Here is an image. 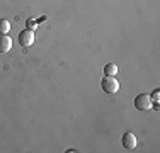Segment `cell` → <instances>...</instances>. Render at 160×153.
<instances>
[{
	"label": "cell",
	"instance_id": "6da1fadb",
	"mask_svg": "<svg viewBox=\"0 0 160 153\" xmlns=\"http://www.w3.org/2000/svg\"><path fill=\"white\" fill-rule=\"evenodd\" d=\"M101 87H102V90H104L106 94L112 95V94H116V92L119 90V82H118L114 76H104L102 82H101Z\"/></svg>",
	"mask_w": 160,
	"mask_h": 153
},
{
	"label": "cell",
	"instance_id": "7a4b0ae2",
	"mask_svg": "<svg viewBox=\"0 0 160 153\" xmlns=\"http://www.w3.org/2000/svg\"><path fill=\"white\" fill-rule=\"evenodd\" d=\"M135 107L138 111H150L153 107V101H152V97L148 94H140L135 99Z\"/></svg>",
	"mask_w": 160,
	"mask_h": 153
},
{
	"label": "cell",
	"instance_id": "3957f363",
	"mask_svg": "<svg viewBox=\"0 0 160 153\" xmlns=\"http://www.w3.org/2000/svg\"><path fill=\"white\" fill-rule=\"evenodd\" d=\"M19 44L22 46V48H28V46H31L34 43V31L31 29H22L21 32H19V37H17Z\"/></svg>",
	"mask_w": 160,
	"mask_h": 153
},
{
	"label": "cell",
	"instance_id": "277c9868",
	"mask_svg": "<svg viewBox=\"0 0 160 153\" xmlns=\"http://www.w3.org/2000/svg\"><path fill=\"white\" fill-rule=\"evenodd\" d=\"M136 143H138V140H136V136L131 131H126L123 135V138H121V145H123L124 150H135Z\"/></svg>",
	"mask_w": 160,
	"mask_h": 153
},
{
	"label": "cell",
	"instance_id": "5b68a950",
	"mask_svg": "<svg viewBox=\"0 0 160 153\" xmlns=\"http://www.w3.org/2000/svg\"><path fill=\"white\" fill-rule=\"evenodd\" d=\"M12 48V39L7 34H0V53H9Z\"/></svg>",
	"mask_w": 160,
	"mask_h": 153
},
{
	"label": "cell",
	"instance_id": "8992f818",
	"mask_svg": "<svg viewBox=\"0 0 160 153\" xmlns=\"http://www.w3.org/2000/svg\"><path fill=\"white\" fill-rule=\"evenodd\" d=\"M104 73H106V76H114L118 73V67L114 63H108L104 67Z\"/></svg>",
	"mask_w": 160,
	"mask_h": 153
},
{
	"label": "cell",
	"instance_id": "52a82bcc",
	"mask_svg": "<svg viewBox=\"0 0 160 153\" xmlns=\"http://www.w3.org/2000/svg\"><path fill=\"white\" fill-rule=\"evenodd\" d=\"M10 31V22L7 19H0V34H7Z\"/></svg>",
	"mask_w": 160,
	"mask_h": 153
},
{
	"label": "cell",
	"instance_id": "ba28073f",
	"mask_svg": "<svg viewBox=\"0 0 160 153\" xmlns=\"http://www.w3.org/2000/svg\"><path fill=\"white\" fill-rule=\"evenodd\" d=\"M158 95H160L158 89H157V90H153V94L150 95V97H152V101H155V102H157V104H158Z\"/></svg>",
	"mask_w": 160,
	"mask_h": 153
}]
</instances>
